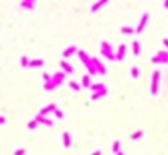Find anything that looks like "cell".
I'll return each instance as SVG.
<instances>
[{"label": "cell", "instance_id": "obj_10", "mask_svg": "<svg viewBox=\"0 0 168 155\" xmlns=\"http://www.w3.org/2000/svg\"><path fill=\"white\" fill-rule=\"evenodd\" d=\"M107 87H104V89H100V91H95V92H92V100H97V99H100V97H105L107 95Z\"/></svg>", "mask_w": 168, "mask_h": 155}, {"label": "cell", "instance_id": "obj_6", "mask_svg": "<svg viewBox=\"0 0 168 155\" xmlns=\"http://www.w3.org/2000/svg\"><path fill=\"white\" fill-rule=\"evenodd\" d=\"M147 19H149V13H144L142 16H141V21H139V26L136 27V32L138 34H141L144 31V27H146V25H147Z\"/></svg>", "mask_w": 168, "mask_h": 155}, {"label": "cell", "instance_id": "obj_27", "mask_svg": "<svg viewBox=\"0 0 168 155\" xmlns=\"http://www.w3.org/2000/svg\"><path fill=\"white\" fill-rule=\"evenodd\" d=\"M21 63H23V66H29V60H28L26 57L21 58Z\"/></svg>", "mask_w": 168, "mask_h": 155}, {"label": "cell", "instance_id": "obj_7", "mask_svg": "<svg viewBox=\"0 0 168 155\" xmlns=\"http://www.w3.org/2000/svg\"><path fill=\"white\" fill-rule=\"evenodd\" d=\"M91 58H92V63H94V66L97 68L99 74H105V73H107V68H105L104 65L99 61V58H95V57H91Z\"/></svg>", "mask_w": 168, "mask_h": 155}, {"label": "cell", "instance_id": "obj_18", "mask_svg": "<svg viewBox=\"0 0 168 155\" xmlns=\"http://www.w3.org/2000/svg\"><path fill=\"white\" fill-rule=\"evenodd\" d=\"M142 136H144V129H139V131H136V133L131 134V141H138V139H141Z\"/></svg>", "mask_w": 168, "mask_h": 155}, {"label": "cell", "instance_id": "obj_21", "mask_svg": "<svg viewBox=\"0 0 168 155\" xmlns=\"http://www.w3.org/2000/svg\"><path fill=\"white\" fill-rule=\"evenodd\" d=\"M121 32L123 34H134L136 29H133L131 26H121Z\"/></svg>", "mask_w": 168, "mask_h": 155}, {"label": "cell", "instance_id": "obj_8", "mask_svg": "<svg viewBox=\"0 0 168 155\" xmlns=\"http://www.w3.org/2000/svg\"><path fill=\"white\" fill-rule=\"evenodd\" d=\"M107 3H108V0H97V2L91 6V13H97L99 10H100L104 5H107Z\"/></svg>", "mask_w": 168, "mask_h": 155}, {"label": "cell", "instance_id": "obj_13", "mask_svg": "<svg viewBox=\"0 0 168 155\" xmlns=\"http://www.w3.org/2000/svg\"><path fill=\"white\" fill-rule=\"evenodd\" d=\"M63 146L65 147H71V136L68 131H65L63 133Z\"/></svg>", "mask_w": 168, "mask_h": 155}, {"label": "cell", "instance_id": "obj_12", "mask_svg": "<svg viewBox=\"0 0 168 155\" xmlns=\"http://www.w3.org/2000/svg\"><path fill=\"white\" fill-rule=\"evenodd\" d=\"M74 52H78L76 45H70L68 49H65V50H63V57H65V58H68V57H71V55H73Z\"/></svg>", "mask_w": 168, "mask_h": 155}, {"label": "cell", "instance_id": "obj_22", "mask_svg": "<svg viewBox=\"0 0 168 155\" xmlns=\"http://www.w3.org/2000/svg\"><path fill=\"white\" fill-rule=\"evenodd\" d=\"M44 87H45L47 91H53V89H55L57 86H55V82L52 81V78H50V81H45V86H44Z\"/></svg>", "mask_w": 168, "mask_h": 155}, {"label": "cell", "instance_id": "obj_34", "mask_svg": "<svg viewBox=\"0 0 168 155\" xmlns=\"http://www.w3.org/2000/svg\"><path fill=\"white\" fill-rule=\"evenodd\" d=\"M165 8L168 10V0H165Z\"/></svg>", "mask_w": 168, "mask_h": 155}, {"label": "cell", "instance_id": "obj_2", "mask_svg": "<svg viewBox=\"0 0 168 155\" xmlns=\"http://www.w3.org/2000/svg\"><path fill=\"white\" fill-rule=\"evenodd\" d=\"M100 53L104 55L105 58H108V60H115V53H113L112 45L108 42H105V40L100 42Z\"/></svg>", "mask_w": 168, "mask_h": 155}, {"label": "cell", "instance_id": "obj_28", "mask_svg": "<svg viewBox=\"0 0 168 155\" xmlns=\"http://www.w3.org/2000/svg\"><path fill=\"white\" fill-rule=\"evenodd\" d=\"M53 115H55L58 120H60V118H63V113H61L60 110H55V112H53Z\"/></svg>", "mask_w": 168, "mask_h": 155}, {"label": "cell", "instance_id": "obj_17", "mask_svg": "<svg viewBox=\"0 0 168 155\" xmlns=\"http://www.w3.org/2000/svg\"><path fill=\"white\" fill-rule=\"evenodd\" d=\"M131 47H133V53L138 57V55L141 53V45H139V42H138V40H134V42L131 44Z\"/></svg>", "mask_w": 168, "mask_h": 155}, {"label": "cell", "instance_id": "obj_9", "mask_svg": "<svg viewBox=\"0 0 168 155\" xmlns=\"http://www.w3.org/2000/svg\"><path fill=\"white\" fill-rule=\"evenodd\" d=\"M125 52H126V45H125V44H121V45L118 47V52L115 53V60L121 61L123 58H125Z\"/></svg>", "mask_w": 168, "mask_h": 155}, {"label": "cell", "instance_id": "obj_20", "mask_svg": "<svg viewBox=\"0 0 168 155\" xmlns=\"http://www.w3.org/2000/svg\"><path fill=\"white\" fill-rule=\"evenodd\" d=\"M44 65V60L40 58V60H31L29 61V66H32V68H37V66H42Z\"/></svg>", "mask_w": 168, "mask_h": 155}, {"label": "cell", "instance_id": "obj_32", "mask_svg": "<svg viewBox=\"0 0 168 155\" xmlns=\"http://www.w3.org/2000/svg\"><path fill=\"white\" fill-rule=\"evenodd\" d=\"M92 155H102V152H100V150H95V152L92 154Z\"/></svg>", "mask_w": 168, "mask_h": 155}, {"label": "cell", "instance_id": "obj_4", "mask_svg": "<svg viewBox=\"0 0 168 155\" xmlns=\"http://www.w3.org/2000/svg\"><path fill=\"white\" fill-rule=\"evenodd\" d=\"M152 63H155V65H160V63L167 65V63H168V50H160V52H157L155 57H152Z\"/></svg>", "mask_w": 168, "mask_h": 155}, {"label": "cell", "instance_id": "obj_25", "mask_svg": "<svg viewBox=\"0 0 168 155\" xmlns=\"http://www.w3.org/2000/svg\"><path fill=\"white\" fill-rule=\"evenodd\" d=\"M70 87L73 89V91H81V87H83V86L78 84V82H74V81H71V82H70Z\"/></svg>", "mask_w": 168, "mask_h": 155}, {"label": "cell", "instance_id": "obj_30", "mask_svg": "<svg viewBox=\"0 0 168 155\" xmlns=\"http://www.w3.org/2000/svg\"><path fill=\"white\" fill-rule=\"evenodd\" d=\"M42 78H44V81H50V76H49V74H47V73H45V74H44V76H42Z\"/></svg>", "mask_w": 168, "mask_h": 155}, {"label": "cell", "instance_id": "obj_36", "mask_svg": "<svg viewBox=\"0 0 168 155\" xmlns=\"http://www.w3.org/2000/svg\"><path fill=\"white\" fill-rule=\"evenodd\" d=\"M28 2H34V0H28Z\"/></svg>", "mask_w": 168, "mask_h": 155}, {"label": "cell", "instance_id": "obj_29", "mask_svg": "<svg viewBox=\"0 0 168 155\" xmlns=\"http://www.w3.org/2000/svg\"><path fill=\"white\" fill-rule=\"evenodd\" d=\"M36 126H37V121H31V123H29V128H31V129H34Z\"/></svg>", "mask_w": 168, "mask_h": 155}, {"label": "cell", "instance_id": "obj_26", "mask_svg": "<svg viewBox=\"0 0 168 155\" xmlns=\"http://www.w3.org/2000/svg\"><path fill=\"white\" fill-rule=\"evenodd\" d=\"M23 6H25V8L32 10V8H34V3H32V2H23Z\"/></svg>", "mask_w": 168, "mask_h": 155}, {"label": "cell", "instance_id": "obj_23", "mask_svg": "<svg viewBox=\"0 0 168 155\" xmlns=\"http://www.w3.org/2000/svg\"><path fill=\"white\" fill-rule=\"evenodd\" d=\"M120 147H121V142H120V141H115V142H113V147H112V152L113 154H118L120 152Z\"/></svg>", "mask_w": 168, "mask_h": 155}, {"label": "cell", "instance_id": "obj_5", "mask_svg": "<svg viewBox=\"0 0 168 155\" xmlns=\"http://www.w3.org/2000/svg\"><path fill=\"white\" fill-rule=\"evenodd\" d=\"M65 78H66V73H65V71H58V73H55V74L52 76V81L55 82V86L58 87V86H60L61 82L65 81Z\"/></svg>", "mask_w": 168, "mask_h": 155}, {"label": "cell", "instance_id": "obj_16", "mask_svg": "<svg viewBox=\"0 0 168 155\" xmlns=\"http://www.w3.org/2000/svg\"><path fill=\"white\" fill-rule=\"evenodd\" d=\"M91 84H92L91 82V74H84L83 76V84L81 86H83V87H91Z\"/></svg>", "mask_w": 168, "mask_h": 155}, {"label": "cell", "instance_id": "obj_33", "mask_svg": "<svg viewBox=\"0 0 168 155\" xmlns=\"http://www.w3.org/2000/svg\"><path fill=\"white\" fill-rule=\"evenodd\" d=\"M163 44H165V47L168 49V39H163Z\"/></svg>", "mask_w": 168, "mask_h": 155}, {"label": "cell", "instance_id": "obj_35", "mask_svg": "<svg viewBox=\"0 0 168 155\" xmlns=\"http://www.w3.org/2000/svg\"><path fill=\"white\" fill-rule=\"evenodd\" d=\"M115 155H125V154H123L121 150H120V152H118V154H115Z\"/></svg>", "mask_w": 168, "mask_h": 155}, {"label": "cell", "instance_id": "obj_14", "mask_svg": "<svg viewBox=\"0 0 168 155\" xmlns=\"http://www.w3.org/2000/svg\"><path fill=\"white\" fill-rule=\"evenodd\" d=\"M55 110H57V107H55V105H53V103H50V105H49V107H45V108H44V110H42V112H40V113H39V115H42V116H45V115H49V113H50V112H55Z\"/></svg>", "mask_w": 168, "mask_h": 155}, {"label": "cell", "instance_id": "obj_15", "mask_svg": "<svg viewBox=\"0 0 168 155\" xmlns=\"http://www.w3.org/2000/svg\"><path fill=\"white\" fill-rule=\"evenodd\" d=\"M36 121H37V123H42V125H45V126H50V125H52V121H50V120H47V118H44L42 115H37Z\"/></svg>", "mask_w": 168, "mask_h": 155}, {"label": "cell", "instance_id": "obj_11", "mask_svg": "<svg viewBox=\"0 0 168 155\" xmlns=\"http://www.w3.org/2000/svg\"><path fill=\"white\" fill-rule=\"evenodd\" d=\"M60 66H61V70H63L65 73H68V74L73 73V66H71L70 63H66V60H61L60 61Z\"/></svg>", "mask_w": 168, "mask_h": 155}, {"label": "cell", "instance_id": "obj_3", "mask_svg": "<svg viewBox=\"0 0 168 155\" xmlns=\"http://www.w3.org/2000/svg\"><path fill=\"white\" fill-rule=\"evenodd\" d=\"M159 82H160V71H154L152 73V81H150V94L157 95L159 94Z\"/></svg>", "mask_w": 168, "mask_h": 155}, {"label": "cell", "instance_id": "obj_24", "mask_svg": "<svg viewBox=\"0 0 168 155\" xmlns=\"http://www.w3.org/2000/svg\"><path fill=\"white\" fill-rule=\"evenodd\" d=\"M131 78H134V79L139 78V68L138 66H131Z\"/></svg>", "mask_w": 168, "mask_h": 155}, {"label": "cell", "instance_id": "obj_1", "mask_svg": "<svg viewBox=\"0 0 168 155\" xmlns=\"http://www.w3.org/2000/svg\"><path fill=\"white\" fill-rule=\"evenodd\" d=\"M78 57H79V60L84 63V66L87 68V71H89V74H99V71H97V68L94 66V63H92V58L89 57L87 53H86L84 50H78Z\"/></svg>", "mask_w": 168, "mask_h": 155}, {"label": "cell", "instance_id": "obj_19", "mask_svg": "<svg viewBox=\"0 0 168 155\" xmlns=\"http://www.w3.org/2000/svg\"><path fill=\"white\" fill-rule=\"evenodd\" d=\"M105 87V84H102V82H95V84H91V91L92 92H95V91H100V89H104Z\"/></svg>", "mask_w": 168, "mask_h": 155}, {"label": "cell", "instance_id": "obj_31", "mask_svg": "<svg viewBox=\"0 0 168 155\" xmlns=\"http://www.w3.org/2000/svg\"><path fill=\"white\" fill-rule=\"evenodd\" d=\"M23 154H25V150H18V152H16L15 155H23Z\"/></svg>", "mask_w": 168, "mask_h": 155}]
</instances>
